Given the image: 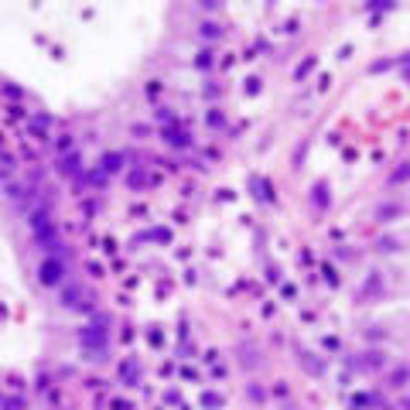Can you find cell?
I'll return each mask as SVG.
<instances>
[{
  "label": "cell",
  "instance_id": "1",
  "mask_svg": "<svg viewBox=\"0 0 410 410\" xmlns=\"http://www.w3.org/2000/svg\"><path fill=\"white\" fill-rule=\"evenodd\" d=\"M106 339H110V322H106L103 315H96V318H92V325H86V328H82V345L92 352L89 359H99V355L106 352Z\"/></svg>",
  "mask_w": 410,
  "mask_h": 410
},
{
  "label": "cell",
  "instance_id": "2",
  "mask_svg": "<svg viewBox=\"0 0 410 410\" xmlns=\"http://www.w3.org/2000/svg\"><path fill=\"white\" fill-rule=\"evenodd\" d=\"M62 277H65V264L48 257V260L41 264V284H48V287H52V284H62Z\"/></svg>",
  "mask_w": 410,
  "mask_h": 410
},
{
  "label": "cell",
  "instance_id": "3",
  "mask_svg": "<svg viewBox=\"0 0 410 410\" xmlns=\"http://www.w3.org/2000/svg\"><path fill=\"white\" fill-rule=\"evenodd\" d=\"M297 359H301V362H304V366H308L311 373H322V362H318V359H315L311 352H297Z\"/></svg>",
  "mask_w": 410,
  "mask_h": 410
},
{
  "label": "cell",
  "instance_id": "4",
  "mask_svg": "<svg viewBox=\"0 0 410 410\" xmlns=\"http://www.w3.org/2000/svg\"><path fill=\"white\" fill-rule=\"evenodd\" d=\"M75 164H79V157L75 154H65L62 157V175H75Z\"/></svg>",
  "mask_w": 410,
  "mask_h": 410
},
{
  "label": "cell",
  "instance_id": "5",
  "mask_svg": "<svg viewBox=\"0 0 410 410\" xmlns=\"http://www.w3.org/2000/svg\"><path fill=\"white\" fill-rule=\"evenodd\" d=\"M120 161H123L120 154H106L103 157V171H120Z\"/></svg>",
  "mask_w": 410,
  "mask_h": 410
},
{
  "label": "cell",
  "instance_id": "6",
  "mask_svg": "<svg viewBox=\"0 0 410 410\" xmlns=\"http://www.w3.org/2000/svg\"><path fill=\"white\" fill-rule=\"evenodd\" d=\"M79 287H65V294H62V304H79Z\"/></svg>",
  "mask_w": 410,
  "mask_h": 410
},
{
  "label": "cell",
  "instance_id": "7",
  "mask_svg": "<svg viewBox=\"0 0 410 410\" xmlns=\"http://www.w3.org/2000/svg\"><path fill=\"white\" fill-rule=\"evenodd\" d=\"M397 212H400V205H380L376 215H380V219H390V215H397Z\"/></svg>",
  "mask_w": 410,
  "mask_h": 410
},
{
  "label": "cell",
  "instance_id": "8",
  "mask_svg": "<svg viewBox=\"0 0 410 410\" xmlns=\"http://www.w3.org/2000/svg\"><path fill=\"white\" fill-rule=\"evenodd\" d=\"M168 140H171L175 147H185V144H188V137H185L181 130H175V134H168Z\"/></svg>",
  "mask_w": 410,
  "mask_h": 410
},
{
  "label": "cell",
  "instance_id": "9",
  "mask_svg": "<svg viewBox=\"0 0 410 410\" xmlns=\"http://www.w3.org/2000/svg\"><path fill=\"white\" fill-rule=\"evenodd\" d=\"M404 380H407V369H397L393 373V386H404Z\"/></svg>",
  "mask_w": 410,
  "mask_h": 410
},
{
  "label": "cell",
  "instance_id": "10",
  "mask_svg": "<svg viewBox=\"0 0 410 410\" xmlns=\"http://www.w3.org/2000/svg\"><path fill=\"white\" fill-rule=\"evenodd\" d=\"M202 34H205V38H215L219 28H215V24H202Z\"/></svg>",
  "mask_w": 410,
  "mask_h": 410
},
{
  "label": "cell",
  "instance_id": "11",
  "mask_svg": "<svg viewBox=\"0 0 410 410\" xmlns=\"http://www.w3.org/2000/svg\"><path fill=\"white\" fill-rule=\"evenodd\" d=\"M3 407H7V410H17V407H21V400H17V397H7V400H3Z\"/></svg>",
  "mask_w": 410,
  "mask_h": 410
},
{
  "label": "cell",
  "instance_id": "12",
  "mask_svg": "<svg viewBox=\"0 0 410 410\" xmlns=\"http://www.w3.org/2000/svg\"><path fill=\"white\" fill-rule=\"evenodd\" d=\"M380 250H397V239H380Z\"/></svg>",
  "mask_w": 410,
  "mask_h": 410
},
{
  "label": "cell",
  "instance_id": "13",
  "mask_svg": "<svg viewBox=\"0 0 410 410\" xmlns=\"http://www.w3.org/2000/svg\"><path fill=\"white\" fill-rule=\"evenodd\" d=\"M404 410H410V400H404Z\"/></svg>",
  "mask_w": 410,
  "mask_h": 410
}]
</instances>
